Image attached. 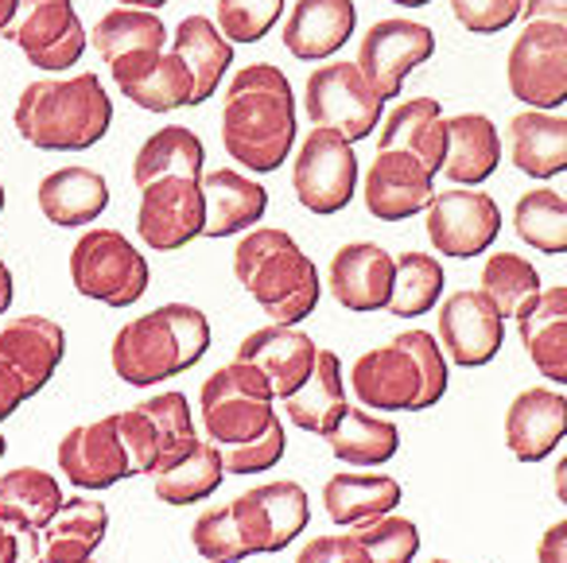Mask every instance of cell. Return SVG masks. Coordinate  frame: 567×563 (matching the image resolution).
Wrapping results in <instances>:
<instances>
[{
    "mask_svg": "<svg viewBox=\"0 0 567 563\" xmlns=\"http://www.w3.org/2000/svg\"><path fill=\"white\" fill-rule=\"evenodd\" d=\"M206 149L195 129L164 125L141 144L133 160V183L141 191L136 234L148 249L175 253L203 237Z\"/></svg>",
    "mask_w": 567,
    "mask_h": 563,
    "instance_id": "obj_1",
    "label": "cell"
},
{
    "mask_svg": "<svg viewBox=\"0 0 567 563\" xmlns=\"http://www.w3.org/2000/svg\"><path fill=\"white\" fill-rule=\"evenodd\" d=\"M198 416L226 474H265L288 451L272 389L245 361H226L206 377L198 389Z\"/></svg>",
    "mask_w": 567,
    "mask_h": 563,
    "instance_id": "obj_2",
    "label": "cell"
},
{
    "mask_svg": "<svg viewBox=\"0 0 567 563\" xmlns=\"http://www.w3.org/2000/svg\"><path fill=\"white\" fill-rule=\"evenodd\" d=\"M311 521L308 490L292 478L252 485L218 509H203L190 524V544L206 563H245L288 547Z\"/></svg>",
    "mask_w": 567,
    "mask_h": 563,
    "instance_id": "obj_3",
    "label": "cell"
},
{
    "mask_svg": "<svg viewBox=\"0 0 567 563\" xmlns=\"http://www.w3.org/2000/svg\"><path fill=\"white\" fill-rule=\"evenodd\" d=\"M221 144L245 172L268 175L292 156L296 94L280 66L249 63L234 74L221 102Z\"/></svg>",
    "mask_w": 567,
    "mask_h": 563,
    "instance_id": "obj_4",
    "label": "cell"
},
{
    "mask_svg": "<svg viewBox=\"0 0 567 563\" xmlns=\"http://www.w3.org/2000/svg\"><path fill=\"white\" fill-rule=\"evenodd\" d=\"M210 319L195 304H164L128 319L113 335V373L133 389H152L195 369L210 350Z\"/></svg>",
    "mask_w": 567,
    "mask_h": 563,
    "instance_id": "obj_5",
    "label": "cell"
},
{
    "mask_svg": "<svg viewBox=\"0 0 567 563\" xmlns=\"http://www.w3.org/2000/svg\"><path fill=\"white\" fill-rule=\"evenodd\" d=\"M350 389L370 412H427L447 392V358L427 330H401L354 361Z\"/></svg>",
    "mask_w": 567,
    "mask_h": 563,
    "instance_id": "obj_6",
    "label": "cell"
},
{
    "mask_svg": "<svg viewBox=\"0 0 567 563\" xmlns=\"http://www.w3.org/2000/svg\"><path fill=\"white\" fill-rule=\"evenodd\" d=\"M234 276L276 327H296L319 307L323 284L288 229L257 226L237 242Z\"/></svg>",
    "mask_w": 567,
    "mask_h": 563,
    "instance_id": "obj_7",
    "label": "cell"
},
{
    "mask_svg": "<svg viewBox=\"0 0 567 563\" xmlns=\"http://www.w3.org/2000/svg\"><path fill=\"white\" fill-rule=\"evenodd\" d=\"M12 121L40 152H86L110 133L113 102L97 74L40 79L24 86Z\"/></svg>",
    "mask_w": 567,
    "mask_h": 563,
    "instance_id": "obj_8",
    "label": "cell"
},
{
    "mask_svg": "<svg viewBox=\"0 0 567 563\" xmlns=\"http://www.w3.org/2000/svg\"><path fill=\"white\" fill-rule=\"evenodd\" d=\"M71 284L105 307H133L152 288V265L125 234L94 226L71 249Z\"/></svg>",
    "mask_w": 567,
    "mask_h": 563,
    "instance_id": "obj_9",
    "label": "cell"
},
{
    "mask_svg": "<svg viewBox=\"0 0 567 563\" xmlns=\"http://www.w3.org/2000/svg\"><path fill=\"white\" fill-rule=\"evenodd\" d=\"M117 436L128 451V467L136 474H159L172 462L187 459L198 443L195 412H190L187 397L175 389L152 392L148 400L117 412Z\"/></svg>",
    "mask_w": 567,
    "mask_h": 563,
    "instance_id": "obj_10",
    "label": "cell"
},
{
    "mask_svg": "<svg viewBox=\"0 0 567 563\" xmlns=\"http://www.w3.org/2000/svg\"><path fill=\"white\" fill-rule=\"evenodd\" d=\"M505 79L517 102L548 113L567 102V32L548 20H528L509 48Z\"/></svg>",
    "mask_w": 567,
    "mask_h": 563,
    "instance_id": "obj_11",
    "label": "cell"
},
{
    "mask_svg": "<svg viewBox=\"0 0 567 563\" xmlns=\"http://www.w3.org/2000/svg\"><path fill=\"white\" fill-rule=\"evenodd\" d=\"M308 117L316 129L339 133L342 141L358 144L381 125V102L362 79L358 63H327L308 79Z\"/></svg>",
    "mask_w": 567,
    "mask_h": 563,
    "instance_id": "obj_12",
    "label": "cell"
},
{
    "mask_svg": "<svg viewBox=\"0 0 567 563\" xmlns=\"http://www.w3.org/2000/svg\"><path fill=\"white\" fill-rule=\"evenodd\" d=\"M4 35L35 71H71L90 43L74 0H17V17Z\"/></svg>",
    "mask_w": 567,
    "mask_h": 563,
    "instance_id": "obj_13",
    "label": "cell"
},
{
    "mask_svg": "<svg viewBox=\"0 0 567 563\" xmlns=\"http://www.w3.org/2000/svg\"><path fill=\"white\" fill-rule=\"evenodd\" d=\"M292 187H296V198H300L311 214H319V218L347 211L358 187L354 144L342 141L339 133H327V129L308 133V141L296 152Z\"/></svg>",
    "mask_w": 567,
    "mask_h": 563,
    "instance_id": "obj_14",
    "label": "cell"
},
{
    "mask_svg": "<svg viewBox=\"0 0 567 563\" xmlns=\"http://www.w3.org/2000/svg\"><path fill=\"white\" fill-rule=\"evenodd\" d=\"M424 214H427L424 229L440 257H455V260L482 257L497 242V234H502V211L478 187L435 191L432 206Z\"/></svg>",
    "mask_w": 567,
    "mask_h": 563,
    "instance_id": "obj_15",
    "label": "cell"
},
{
    "mask_svg": "<svg viewBox=\"0 0 567 563\" xmlns=\"http://www.w3.org/2000/svg\"><path fill=\"white\" fill-rule=\"evenodd\" d=\"M435 55V35L427 24L416 20H381L365 32L362 48H358V71L370 82L378 102H396L401 86L420 63Z\"/></svg>",
    "mask_w": 567,
    "mask_h": 563,
    "instance_id": "obj_16",
    "label": "cell"
},
{
    "mask_svg": "<svg viewBox=\"0 0 567 563\" xmlns=\"http://www.w3.org/2000/svg\"><path fill=\"white\" fill-rule=\"evenodd\" d=\"M435 342H440L443 358H451L455 366H489L505 346V319L478 288L455 291L440 307V335H435Z\"/></svg>",
    "mask_w": 567,
    "mask_h": 563,
    "instance_id": "obj_17",
    "label": "cell"
},
{
    "mask_svg": "<svg viewBox=\"0 0 567 563\" xmlns=\"http://www.w3.org/2000/svg\"><path fill=\"white\" fill-rule=\"evenodd\" d=\"M59 470L79 490H110L133 478L128 451L117 436V416H102V420L66 431L59 443Z\"/></svg>",
    "mask_w": 567,
    "mask_h": 563,
    "instance_id": "obj_18",
    "label": "cell"
},
{
    "mask_svg": "<svg viewBox=\"0 0 567 563\" xmlns=\"http://www.w3.org/2000/svg\"><path fill=\"white\" fill-rule=\"evenodd\" d=\"M316 358L319 346L311 342V335H303L296 327H276V323L245 335V342L234 354V361H245V366H252L265 377V385L272 389L276 400L292 397L308 381L311 369H316Z\"/></svg>",
    "mask_w": 567,
    "mask_h": 563,
    "instance_id": "obj_19",
    "label": "cell"
},
{
    "mask_svg": "<svg viewBox=\"0 0 567 563\" xmlns=\"http://www.w3.org/2000/svg\"><path fill=\"white\" fill-rule=\"evenodd\" d=\"M567 439V397L551 385L520 389L505 408V447L517 462H544Z\"/></svg>",
    "mask_w": 567,
    "mask_h": 563,
    "instance_id": "obj_20",
    "label": "cell"
},
{
    "mask_svg": "<svg viewBox=\"0 0 567 563\" xmlns=\"http://www.w3.org/2000/svg\"><path fill=\"white\" fill-rule=\"evenodd\" d=\"M396 257L373 242H350L327 265V288L347 311H385L393 296Z\"/></svg>",
    "mask_w": 567,
    "mask_h": 563,
    "instance_id": "obj_21",
    "label": "cell"
},
{
    "mask_svg": "<svg viewBox=\"0 0 567 563\" xmlns=\"http://www.w3.org/2000/svg\"><path fill=\"white\" fill-rule=\"evenodd\" d=\"M435 175L409 152H378L365 175V211L381 222H404L416 218L432 206Z\"/></svg>",
    "mask_w": 567,
    "mask_h": 563,
    "instance_id": "obj_22",
    "label": "cell"
},
{
    "mask_svg": "<svg viewBox=\"0 0 567 563\" xmlns=\"http://www.w3.org/2000/svg\"><path fill=\"white\" fill-rule=\"evenodd\" d=\"M66 354V330L48 315H20L0 327V361L20 377L28 397L48 389Z\"/></svg>",
    "mask_w": 567,
    "mask_h": 563,
    "instance_id": "obj_23",
    "label": "cell"
},
{
    "mask_svg": "<svg viewBox=\"0 0 567 563\" xmlns=\"http://www.w3.org/2000/svg\"><path fill=\"white\" fill-rule=\"evenodd\" d=\"M110 74L117 90L133 105L148 113H172L179 105H190V74L175 51H136L110 63Z\"/></svg>",
    "mask_w": 567,
    "mask_h": 563,
    "instance_id": "obj_24",
    "label": "cell"
},
{
    "mask_svg": "<svg viewBox=\"0 0 567 563\" xmlns=\"http://www.w3.org/2000/svg\"><path fill=\"white\" fill-rule=\"evenodd\" d=\"M520 346L544 381L567 385V284L540 288L533 304L517 315Z\"/></svg>",
    "mask_w": 567,
    "mask_h": 563,
    "instance_id": "obj_25",
    "label": "cell"
},
{
    "mask_svg": "<svg viewBox=\"0 0 567 563\" xmlns=\"http://www.w3.org/2000/svg\"><path fill=\"white\" fill-rule=\"evenodd\" d=\"M354 0H296L284 24V48L303 63H319V59H331L354 35Z\"/></svg>",
    "mask_w": 567,
    "mask_h": 563,
    "instance_id": "obj_26",
    "label": "cell"
},
{
    "mask_svg": "<svg viewBox=\"0 0 567 563\" xmlns=\"http://www.w3.org/2000/svg\"><path fill=\"white\" fill-rule=\"evenodd\" d=\"M43 218L59 229H82L94 226L110 206V183L94 167H59V172L43 175L40 191H35Z\"/></svg>",
    "mask_w": 567,
    "mask_h": 563,
    "instance_id": "obj_27",
    "label": "cell"
},
{
    "mask_svg": "<svg viewBox=\"0 0 567 563\" xmlns=\"http://www.w3.org/2000/svg\"><path fill=\"white\" fill-rule=\"evenodd\" d=\"M378 152H409L432 175L443 172V156H447V117H443V105L435 98L401 102L381 121Z\"/></svg>",
    "mask_w": 567,
    "mask_h": 563,
    "instance_id": "obj_28",
    "label": "cell"
},
{
    "mask_svg": "<svg viewBox=\"0 0 567 563\" xmlns=\"http://www.w3.org/2000/svg\"><path fill=\"white\" fill-rule=\"evenodd\" d=\"M203 237H234L249 234L265 218L268 191L257 180H249V175L234 172V167H218V172H203Z\"/></svg>",
    "mask_w": 567,
    "mask_h": 563,
    "instance_id": "obj_29",
    "label": "cell"
},
{
    "mask_svg": "<svg viewBox=\"0 0 567 563\" xmlns=\"http://www.w3.org/2000/svg\"><path fill=\"white\" fill-rule=\"evenodd\" d=\"M110 532V509L97 498H63L59 513L40 532V560L43 563H86L102 547Z\"/></svg>",
    "mask_w": 567,
    "mask_h": 563,
    "instance_id": "obj_30",
    "label": "cell"
},
{
    "mask_svg": "<svg viewBox=\"0 0 567 563\" xmlns=\"http://www.w3.org/2000/svg\"><path fill=\"white\" fill-rule=\"evenodd\" d=\"M347 381H342V361L334 350H319L316 369L311 377L292 392L284 397V416L288 423H296L308 436H331L334 428L347 416Z\"/></svg>",
    "mask_w": 567,
    "mask_h": 563,
    "instance_id": "obj_31",
    "label": "cell"
},
{
    "mask_svg": "<svg viewBox=\"0 0 567 563\" xmlns=\"http://www.w3.org/2000/svg\"><path fill=\"white\" fill-rule=\"evenodd\" d=\"M167 48L183 59L190 74V105H203L214 98V90L221 86L226 71L234 66V43L214 28L210 17H183L175 35L167 40Z\"/></svg>",
    "mask_w": 567,
    "mask_h": 563,
    "instance_id": "obj_32",
    "label": "cell"
},
{
    "mask_svg": "<svg viewBox=\"0 0 567 563\" xmlns=\"http://www.w3.org/2000/svg\"><path fill=\"white\" fill-rule=\"evenodd\" d=\"M502 164V136L486 113H458L447 121V156L443 172L455 187H478Z\"/></svg>",
    "mask_w": 567,
    "mask_h": 563,
    "instance_id": "obj_33",
    "label": "cell"
},
{
    "mask_svg": "<svg viewBox=\"0 0 567 563\" xmlns=\"http://www.w3.org/2000/svg\"><path fill=\"white\" fill-rule=\"evenodd\" d=\"M509 156L533 180L567 172V117L525 110L509 121Z\"/></svg>",
    "mask_w": 567,
    "mask_h": 563,
    "instance_id": "obj_34",
    "label": "cell"
},
{
    "mask_svg": "<svg viewBox=\"0 0 567 563\" xmlns=\"http://www.w3.org/2000/svg\"><path fill=\"white\" fill-rule=\"evenodd\" d=\"M404 490L393 474H334L323 485V509L339 529L396 513Z\"/></svg>",
    "mask_w": 567,
    "mask_h": 563,
    "instance_id": "obj_35",
    "label": "cell"
},
{
    "mask_svg": "<svg viewBox=\"0 0 567 563\" xmlns=\"http://www.w3.org/2000/svg\"><path fill=\"white\" fill-rule=\"evenodd\" d=\"M327 447L347 467H385L401 451V431L385 416H373L370 408L350 405L342 423L327 436Z\"/></svg>",
    "mask_w": 567,
    "mask_h": 563,
    "instance_id": "obj_36",
    "label": "cell"
},
{
    "mask_svg": "<svg viewBox=\"0 0 567 563\" xmlns=\"http://www.w3.org/2000/svg\"><path fill=\"white\" fill-rule=\"evenodd\" d=\"M63 505V490L59 478L40 467H17L9 474H0V516L24 524L32 532H43L48 521Z\"/></svg>",
    "mask_w": 567,
    "mask_h": 563,
    "instance_id": "obj_37",
    "label": "cell"
},
{
    "mask_svg": "<svg viewBox=\"0 0 567 563\" xmlns=\"http://www.w3.org/2000/svg\"><path fill=\"white\" fill-rule=\"evenodd\" d=\"M94 51L105 59V66L121 55H136V51H167V24L156 12L141 9H113L90 32Z\"/></svg>",
    "mask_w": 567,
    "mask_h": 563,
    "instance_id": "obj_38",
    "label": "cell"
},
{
    "mask_svg": "<svg viewBox=\"0 0 567 563\" xmlns=\"http://www.w3.org/2000/svg\"><path fill=\"white\" fill-rule=\"evenodd\" d=\"M221 482H226V470H221L218 451L206 439H198L187 459L152 474V490H156V498L164 505H195V501H206Z\"/></svg>",
    "mask_w": 567,
    "mask_h": 563,
    "instance_id": "obj_39",
    "label": "cell"
},
{
    "mask_svg": "<svg viewBox=\"0 0 567 563\" xmlns=\"http://www.w3.org/2000/svg\"><path fill=\"white\" fill-rule=\"evenodd\" d=\"M513 229L536 253H567V195H556L548 187L525 191L513 206Z\"/></svg>",
    "mask_w": 567,
    "mask_h": 563,
    "instance_id": "obj_40",
    "label": "cell"
},
{
    "mask_svg": "<svg viewBox=\"0 0 567 563\" xmlns=\"http://www.w3.org/2000/svg\"><path fill=\"white\" fill-rule=\"evenodd\" d=\"M443 265L432 253H401L396 260V276H393V296H389V315L396 319H416V315H427L443 296Z\"/></svg>",
    "mask_w": 567,
    "mask_h": 563,
    "instance_id": "obj_41",
    "label": "cell"
},
{
    "mask_svg": "<svg viewBox=\"0 0 567 563\" xmlns=\"http://www.w3.org/2000/svg\"><path fill=\"white\" fill-rule=\"evenodd\" d=\"M482 296L497 307L502 319H517L520 307L540 296V273L520 253H494L482 265Z\"/></svg>",
    "mask_w": 567,
    "mask_h": 563,
    "instance_id": "obj_42",
    "label": "cell"
},
{
    "mask_svg": "<svg viewBox=\"0 0 567 563\" xmlns=\"http://www.w3.org/2000/svg\"><path fill=\"white\" fill-rule=\"evenodd\" d=\"M350 536L370 552L373 563H412L420 552L416 521H409L401 513H385V516H373V521L354 524Z\"/></svg>",
    "mask_w": 567,
    "mask_h": 563,
    "instance_id": "obj_43",
    "label": "cell"
},
{
    "mask_svg": "<svg viewBox=\"0 0 567 563\" xmlns=\"http://www.w3.org/2000/svg\"><path fill=\"white\" fill-rule=\"evenodd\" d=\"M284 17V0H218L214 28L229 43H260Z\"/></svg>",
    "mask_w": 567,
    "mask_h": 563,
    "instance_id": "obj_44",
    "label": "cell"
},
{
    "mask_svg": "<svg viewBox=\"0 0 567 563\" xmlns=\"http://www.w3.org/2000/svg\"><path fill=\"white\" fill-rule=\"evenodd\" d=\"M520 9H525V0H451L455 20L474 35L505 32L520 17Z\"/></svg>",
    "mask_w": 567,
    "mask_h": 563,
    "instance_id": "obj_45",
    "label": "cell"
},
{
    "mask_svg": "<svg viewBox=\"0 0 567 563\" xmlns=\"http://www.w3.org/2000/svg\"><path fill=\"white\" fill-rule=\"evenodd\" d=\"M296 563H373V560H370V552L350 536V532H342V536L308 540V547L296 552Z\"/></svg>",
    "mask_w": 567,
    "mask_h": 563,
    "instance_id": "obj_46",
    "label": "cell"
},
{
    "mask_svg": "<svg viewBox=\"0 0 567 563\" xmlns=\"http://www.w3.org/2000/svg\"><path fill=\"white\" fill-rule=\"evenodd\" d=\"M0 563H40V532L0 516Z\"/></svg>",
    "mask_w": 567,
    "mask_h": 563,
    "instance_id": "obj_47",
    "label": "cell"
},
{
    "mask_svg": "<svg viewBox=\"0 0 567 563\" xmlns=\"http://www.w3.org/2000/svg\"><path fill=\"white\" fill-rule=\"evenodd\" d=\"M536 563H567V516L544 529L536 540Z\"/></svg>",
    "mask_w": 567,
    "mask_h": 563,
    "instance_id": "obj_48",
    "label": "cell"
},
{
    "mask_svg": "<svg viewBox=\"0 0 567 563\" xmlns=\"http://www.w3.org/2000/svg\"><path fill=\"white\" fill-rule=\"evenodd\" d=\"M24 400H28V392H24V385H20V377L0 361V423L9 420Z\"/></svg>",
    "mask_w": 567,
    "mask_h": 563,
    "instance_id": "obj_49",
    "label": "cell"
},
{
    "mask_svg": "<svg viewBox=\"0 0 567 563\" xmlns=\"http://www.w3.org/2000/svg\"><path fill=\"white\" fill-rule=\"evenodd\" d=\"M525 20H548L567 32V0H525Z\"/></svg>",
    "mask_w": 567,
    "mask_h": 563,
    "instance_id": "obj_50",
    "label": "cell"
},
{
    "mask_svg": "<svg viewBox=\"0 0 567 563\" xmlns=\"http://www.w3.org/2000/svg\"><path fill=\"white\" fill-rule=\"evenodd\" d=\"M12 296H17V284H12V268L0 260V315L12 307Z\"/></svg>",
    "mask_w": 567,
    "mask_h": 563,
    "instance_id": "obj_51",
    "label": "cell"
},
{
    "mask_svg": "<svg viewBox=\"0 0 567 563\" xmlns=\"http://www.w3.org/2000/svg\"><path fill=\"white\" fill-rule=\"evenodd\" d=\"M551 490H556L559 505H567V451L559 454V462H556V474H551Z\"/></svg>",
    "mask_w": 567,
    "mask_h": 563,
    "instance_id": "obj_52",
    "label": "cell"
},
{
    "mask_svg": "<svg viewBox=\"0 0 567 563\" xmlns=\"http://www.w3.org/2000/svg\"><path fill=\"white\" fill-rule=\"evenodd\" d=\"M121 9H141V12H156V9H164L167 0H117Z\"/></svg>",
    "mask_w": 567,
    "mask_h": 563,
    "instance_id": "obj_53",
    "label": "cell"
},
{
    "mask_svg": "<svg viewBox=\"0 0 567 563\" xmlns=\"http://www.w3.org/2000/svg\"><path fill=\"white\" fill-rule=\"evenodd\" d=\"M12 17H17V0H0V35L9 32Z\"/></svg>",
    "mask_w": 567,
    "mask_h": 563,
    "instance_id": "obj_54",
    "label": "cell"
},
{
    "mask_svg": "<svg viewBox=\"0 0 567 563\" xmlns=\"http://www.w3.org/2000/svg\"><path fill=\"white\" fill-rule=\"evenodd\" d=\"M393 4H401V9H424V4H432V0H393Z\"/></svg>",
    "mask_w": 567,
    "mask_h": 563,
    "instance_id": "obj_55",
    "label": "cell"
},
{
    "mask_svg": "<svg viewBox=\"0 0 567 563\" xmlns=\"http://www.w3.org/2000/svg\"><path fill=\"white\" fill-rule=\"evenodd\" d=\"M4 203H9V195H4V183H0V214H4Z\"/></svg>",
    "mask_w": 567,
    "mask_h": 563,
    "instance_id": "obj_56",
    "label": "cell"
},
{
    "mask_svg": "<svg viewBox=\"0 0 567 563\" xmlns=\"http://www.w3.org/2000/svg\"><path fill=\"white\" fill-rule=\"evenodd\" d=\"M4 451H9V439L0 436V459H4Z\"/></svg>",
    "mask_w": 567,
    "mask_h": 563,
    "instance_id": "obj_57",
    "label": "cell"
},
{
    "mask_svg": "<svg viewBox=\"0 0 567 563\" xmlns=\"http://www.w3.org/2000/svg\"><path fill=\"white\" fill-rule=\"evenodd\" d=\"M427 563H455V560H427Z\"/></svg>",
    "mask_w": 567,
    "mask_h": 563,
    "instance_id": "obj_58",
    "label": "cell"
},
{
    "mask_svg": "<svg viewBox=\"0 0 567 563\" xmlns=\"http://www.w3.org/2000/svg\"><path fill=\"white\" fill-rule=\"evenodd\" d=\"M40 563H43V560H40ZM86 563H97V560H86Z\"/></svg>",
    "mask_w": 567,
    "mask_h": 563,
    "instance_id": "obj_59",
    "label": "cell"
}]
</instances>
